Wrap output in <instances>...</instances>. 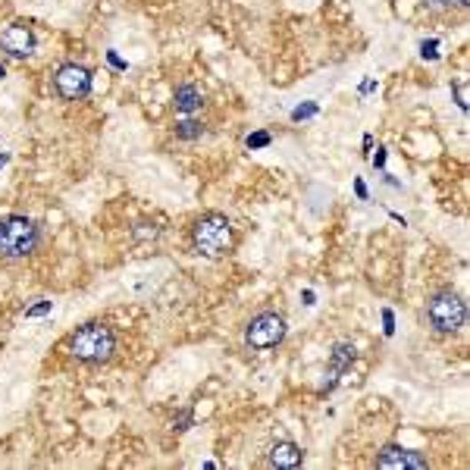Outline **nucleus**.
<instances>
[{
    "mask_svg": "<svg viewBox=\"0 0 470 470\" xmlns=\"http://www.w3.org/2000/svg\"><path fill=\"white\" fill-rule=\"evenodd\" d=\"M41 245V226L32 216L22 214H10L0 216V261L4 263H16L26 261L38 251Z\"/></svg>",
    "mask_w": 470,
    "mask_h": 470,
    "instance_id": "nucleus-1",
    "label": "nucleus"
},
{
    "mask_svg": "<svg viewBox=\"0 0 470 470\" xmlns=\"http://www.w3.org/2000/svg\"><path fill=\"white\" fill-rule=\"evenodd\" d=\"M191 248L204 257H226L235 248V229L229 216L216 214V210L198 216L191 223Z\"/></svg>",
    "mask_w": 470,
    "mask_h": 470,
    "instance_id": "nucleus-2",
    "label": "nucleus"
},
{
    "mask_svg": "<svg viewBox=\"0 0 470 470\" xmlns=\"http://www.w3.org/2000/svg\"><path fill=\"white\" fill-rule=\"evenodd\" d=\"M113 352H117V336H113V329L107 323L92 320L69 336V354L78 364H88V367L107 364L113 358Z\"/></svg>",
    "mask_w": 470,
    "mask_h": 470,
    "instance_id": "nucleus-3",
    "label": "nucleus"
},
{
    "mask_svg": "<svg viewBox=\"0 0 470 470\" xmlns=\"http://www.w3.org/2000/svg\"><path fill=\"white\" fill-rule=\"evenodd\" d=\"M426 320L436 333H458L467 320V304L458 292L451 288H439L426 301Z\"/></svg>",
    "mask_w": 470,
    "mask_h": 470,
    "instance_id": "nucleus-4",
    "label": "nucleus"
},
{
    "mask_svg": "<svg viewBox=\"0 0 470 470\" xmlns=\"http://www.w3.org/2000/svg\"><path fill=\"white\" fill-rule=\"evenodd\" d=\"M286 317L276 311H263L257 317H251V323L245 327V345L255 348V352H267V348L280 345L286 339Z\"/></svg>",
    "mask_w": 470,
    "mask_h": 470,
    "instance_id": "nucleus-5",
    "label": "nucleus"
},
{
    "mask_svg": "<svg viewBox=\"0 0 470 470\" xmlns=\"http://www.w3.org/2000/svg\"><path fill=\"white\" fill-rule=\"evenodd\" d=\"M53 88L63 101H85L92 94V69L82 63H63L53 72Z\"/></svg>",
    "mask_w": 470,
    "mask_h": 470,
    "instance_id": "nucleus-6",
    "label": "nucleus"
},
{
    "mask_svg": "<svg viewBox=\"0 0 470 470\" xmlns=\"http://www.w3.org/2000/svg\"><path fill=\"white\" fill-rule=\"evenodd\" d=\"M35 45H38V38H35V28L28 26L26 20L10 22V26L0 32V51L7 53V57H13V60L32 57Z\"/></svg>",
    "mask_w": 470,
    "mask_h": 470,
    "instance_id": "nucleus-7",
    "label": "nucleus"
},
{
    "mask_svg": "<svg viewBox=\"0 0 470 470\" xmlns=\"http://www.w3.org/2000/svg\"><path fill=\"white\" fill-rule=\"evenodd\" d=\"M377 467L379 470H426L430 461H426L420 451L401 449V445H385L377 455Z\"/></svg>",
    "mask_w": 470,
    "mask_h": 470,
    "instance_id": "nucleus-8",
    "label": "nucleus"
},
{
    "mask_svg": "<svg viewBox=\"0 0 470 470\" xmlns=\"http://www.w3.org/2000/svg\"><path fill=\"white\" fill-rule=\"evenodd\" d=\"M267 461H270V467L295 470V467H301V461H304V451H301V445H295V442H276L273 449H270Z\"/></svg>",
    "mask_w": 470,
    "mask_h": 470,
    "instance_id": "nucleus-9",
    "label": "nucleus"
},
{
    "mask_svg": "<svg viewBox=\"0 0 470 470\" xmlns=\"http://www.w3.org/2000/svg\"><path fill=\"white\" fill-rule=\"evenodd\" d=\"M204 107V94L198 85H191V82H185V85L176 88V94H173V110L182 113V117H191V113H198Z\"/></svg>",
    "mask_w": 470,
    "mask_h": 470,
    "instance_id": "nucleus-10",
    "label": "nucleus"
},
{
    "mask_svg": "<svg viewBox=\"0 0 470 470\" xmlns=\"http://www.w3.org/2000/svg\"><path fill=\"white\" fill-rule=\"evenodd\" d=\"M352 364H354V345L352 342H339V345L333 348V354H329V373H333V377H342Z\"/></svg>",
    "mask_w": 470,
    "mask_h": 470,
    "instance_id": "nucleus-11",
    "label": "nucleus"
},
{
    "mask_svg": "<svg viewBox=\"0 0 470 470\" xmlns=\"http://www.w3.org/2000/svg\"><path fill=\"white\" fill-rule=\"evenodd\" d=\"M204 135V123H198V119H182V123H176V138H182V142H195V138Z\"/></svg>",
    "mask_w": 470,
    "mask_h": 470,
    "instance_id": "nucleus-12",
    "label": "nucleus"
},
{
    "mask_svg": "<svg viewBox=\"0 0 470 470\" xmlns=\"http://www.w3.org/2000/svg\"><path fill=\"white\" fill-rule=\"evenodd\" d=\"M424 7L430 10V13H445V10L455 7V0H424Z\"/></svg>",
    "mask_w": 470,
    "mask_h": 470,
    "instance_id": "nucleus-13",
    "label": "nucleus"
},
{
    "mask_svg": "<svg viewBox=\"0 0 470 470\" xmlns=\"http://www.w3.org/2000/svg\"><path fill=\"white\" fill-rule=\"evenodd\" d=\"M270 144V135L267 132H257V135H248V148H267Z\"/></svg>",
    "mask_w": 470,
    "mask_h": 470,
    "instance_id": "nucleus-14",
    "label": "nucleus"
},
{
    "mask_svg": "<svg viewBox=\"0 0 470 470\" xmlns=\"http://www.w3.org/2000/svg\"><path fill=\"white\" fill-rule=\"evenodd\" d=\"M455 94H458V107H461V110H467V94H464V82H458V85H455Z\"/></svg>",
    "mask_w": 470,
    "mask_h": 470,
    "instance_id": "nucleus-15",
    "label": "nucleus"
},
{
    "mask_svg": "<svg viewBox=\"0 0 470 470\" xmlns=\"http://www.w3.org/2000/svg\"><path fill=\"white\" fill-rule=\"evenodd\" d=\"M313 113H317V107L307 104V107H298V110H295L292 117H295V119H304V117H313Z\"/></svg>",
    "mask_w": 470,
    "mask_h": 470,
    "instance_id": "nucleus-16",
    "label": "nucleus"
},
{
    "mask_svg": "<svg viewBox=\"0 0 470 470\" xmlns=\"http://www.w3.org/2000/svg\"><path fill=\"white\" fill-rule=\"evenodd\" d=\"M189 414H182V417H179V420H173V430H189Z\"/></svg>",
    "mask_w": 470,
    "mask_h": 470,
    "instance_id": "nucleus-17",
    "label": "nucleus"
},
{
    "mask_svg": "<svg viewBox=\"0 0 470 470\" xmlns=\"http://www.w3.org/2000/svg\"><path fill=\"white\" fill-rule=\"evenodd\" d=\"M455 4H458V7H467V4H470V0H455Z\"/></svg>",
    "mask_w": 470,
    "mask_h": 470,
    "instance_id": "nucleus-18",
    "label": "nucleus"
},
{
    "mask_svg": "<svg viewBox=\"0 0 470 470\" xmlns=\"http://www.w3.org/2000/svg\"><path fill=\"white\" fill-rule=\"evenodd\" d=\"M4 76H7V72H4V66H0V78H4Z\"/></svg>",
    "mask_w": 470,
    "mask_h": 470,
    "instance_id": "nucleus-19",
    "label": "nucleus"
}]
</instances>
